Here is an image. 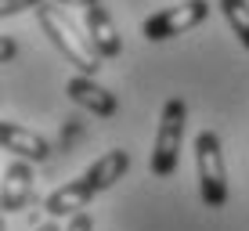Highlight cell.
<instances>
[{"instance_id":"1","label":"cell","mask_w":249,"mask_h":231,"mask_svg":"<svg viewBox=\"0 0 249 231\" xmlns=\"http://www.w3.org/2000/svg\"><path fill=\"white\" fill-rule=\"evenodd\" d=\"M126 170H130V152H123V148L105 152V156L94 159L76 181L54 188V192L47 195L44 199L47 217L58 220V217H76V213H83V206H90L101 192H108L112 184H119V177H126Z\"/></svg>"},{"instance_id":"2","label":"cell","mask_w":249,"mask_h":231,"mask_svg":"<svg viewBox=\"0 0 249 231\" xmlns=\"http://www.w3.org/2000/svg\"><path fill=\"white\" fill-rule=\"evenodd\" d=\"M36 22H40V33L54 44V51H62V58L69 65H76V72L80 76H94L101 69V54L94 51L90 44V33L87 25H76L69 15H62V7L58 4H44L36 7Z\"/></svg>"},{"instance_id":"3","label":"cell","mask_w":249,"mask_h":231,"mask_svg":"<svg viewBox=\"0 0 249 231\" xmlns=\"http://www.w3.org/2000/svg\"><path fill=\"white\" fill-rule=\"evenodd\" d=\"M195 177H199V199L210 210H224L228 206V162L224 148H220L217 130H199L195 134Z\"/></svg>"},{"instance_id":"4","label":"cell","mask_w":249,"mask_h":231,"mask_svg":"<svg viewBox=\"0 0 249 231\" xmlns=\"http://www.w3.org/2000/svg\"><path fill=\"white\" fill-rule=\"evenodd\" d=\"M184 126H188V105L184 98H166L156 130V148H152L148 170L152 177H174L181 166V144H184Z\"/></svg>"},{"instance_id":"5","label":"cell","mask_w":249,"mask_h":231,"mask_svg":"<svg viewBox=\"0 0 249 231\" xmlns=\"http://www.w3.org/2000/svg\"><path fill=\"white\" fill-rule=\"evenodd\" d=\"M210 0H184V4H174V7H162V11L148 15L141 22V36L152 40V44H162V40H174L181 33H192L195 25H202L210 18Z\"/></svg>"},{"instance_id":"6","label":"cell","mask_w":249,"mask_h":231,"mask_svg":"<svg viewBox=\"0 0 249 231\" xmlns=\"http://www.w3.org/2000/svg\"><path fill=\"white\" fill-rule=\"evenodd\" d=\"M65 94H69V101H72V105L87 108V112L98 116V119L119 116V98H116L108 87H101L94 76H80V72H76L72 80L65 83Z\"/></svg>"},{"instance_id":"7","label":"cell","mask_w":249,"mask_h":231,"mask_svg":"<svg viewBox=\"0 0 249 231\" xmlns=\"http://www.w3.org/2000/svg\"><path fill=\"white\" fill-rule=\"evenodd\" d=\"M36 174H33V162L15 159L4 170V213H22L29 206H36Z\"/></svg>"},{"instance_id":"8","label":"cell","mask_w":249,"mask_h":231,"mask_svg":"<svg viewBox=\"0 0 249 231\" xmlns=\"http://www.w3.org/2000/svg\"><path fill=\"white\" fill-rule=\"evenodd\" d=\"M0 141H4V148L11 152L15 159H25V162H47L54 156V148H51V141L44 134L29 130V126H18V123L0 126Z\"/></svg>"},{"instance_id":"9","label":"cell","mask_w":249,"mask_h":231,"mask_svg":"<svg viewBox=\"0 0 249 231\" xmlns=\"http://www.w3.org/2000/svg\"><path fill=\"white\" fill-rule=\"evenodd\" d=\"M83 25H87L90 44H94V51H98L101 58H119V54H123V36H119L112 15H108L101 4L83 11Z\"/></svg>"},{"instance_id":"10","label":"cell","mask_w":249,"mask_h":231,"mask_svg":"<svg viewBox=\"0 0 249 231\" xmlns=\"http://www.w3.org/2000/svg\"><path fill=\"white\" fill-rule=\"evenodd\" d=\"M217 4H220V15L231 25V33L238 36V44L249 51V0H217Z\"/></svg>"},{"instance_id":"11","label":"cell","mask_w":249,"mask_h":231,"mask_svg":"<svg viewBox=\"0 0 249 231\" xmlns=\"http://www.w3.org/2000/svg\"><path fill=\"white\" fill-rule=\"evenodd\" d=\"M47 0H0V15L4 18H15V15L22 11H36V7H44Z\"/></svg>"},{"instance_id":"12","label":"cell","mask_w":249,"mask_h":231,"mask_svg":"<svg viewBox=\"0 0 249 231\" xmlns=\"http://www.w3.org/2000/svg\"><path fill=\"white\" fill-rule=\"evenodd\" d=\"M65 231H94V217H90L87 210H83V213H76V217H69Z\"/></svg>"},{"instance_id":"13","label":"cell","mask_w":249,"mask_h":231,"mask_svg":"<svg viewBox=\"0 0 249 231\" xmlns=\"http://www.w3.org/2000/svg\"><path fill=\"white\" fill-rule=\"evenodd\" d=\"M15 58H18V40H15V36H4V40H0V62H15Z\"/></svg>"},{"instance_id":"14","label":"cell","mask_w":249,"mask_h":231,"mask_svg":"<svg viewBox=\"0 0 249 231\" xmlns=\"http://www.w3.org/2000/svg\"><path fill=\"white\" fill-rule=\"evenodd\" d=\"M54 4H65V7H83V11H87V7H98L101 0H54Z\"/></svg>"},{"instance_id":"15","label":"cell","mask_w":249,"mask_h":231,"mask_svg":"<svg viewBox=\"0 0 249 231\" xmlns=\"http://www.w3.org/2000/svg\"><path fill=\"white\" fill-rule=\"evenodd\" d=\"M33 231H62V228H58V220H44V224L33 228Z\"/></svg>"}]
</instances>
